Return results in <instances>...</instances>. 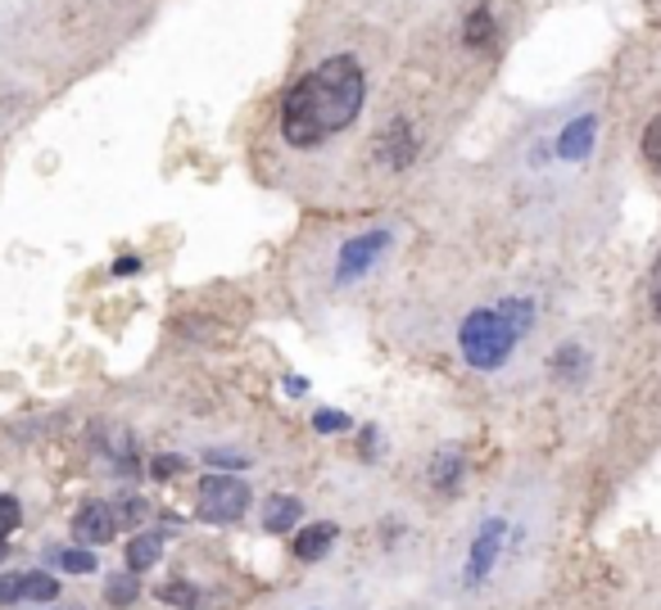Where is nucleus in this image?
I'll return each instance as SVG.
<instances>
[{"label": "nucleus", "mask_w": 661, "mask_h": 610, "mask_svg": "<svg viewBox=\"0 0 661 610\" xmlns=\"http://www.w3.org/2000/svg\"><path fill=\"white\" fill-rule=\"evenodd\" d=\"M553 498L544 484H503L475 507L449 539L439 565V597L458 610L522 597L548 556Z\"/></svg>", "instance_id": "obj_1"}, {"label": "nucleus", "mask_w": 661, "mask_h": 610, "mask_svg": "<svg viewBox=\"0 0 661 610\" xmlns=\"http://www.w3.org/2000/svg\"><path fill=\"white\" fill-rule=\"evenodd\" d=\"M367 100V68L354 55H330L313 64L281 100V140L313 149L358 123Z\"/></svg>", "instance_id": "obj_2"}, {"label": "nucleus", "mask_w": 661, "mask_h": 610, "mask_svg": "<svg viewBox=\"0 0 661 610\" xmlns=\"http://www.w3.org/2000/svg\"><path fill=\"white\" fill-rule=\"evenodd\" d=\"M539 330V298L526 290H507L498 298L471 303L453 326L458 358L481 371V375H503L522 358L526 339Z\"/></svg>", "instance_id": "obj_3"}, {"label": "nucleus", "mask_w": 661, "mask_h": 610, "mask_svg": "<svg viewBox=\"0 0 661 610\" xmlns=\"http://www.w3.org/2000/svg\"><path fill=\"white\" fill-rule=\"evenodd\" d=\"M394 245H399V231L385 222L336 236L326 249V258H322V267H317V290L322 294H349V290L367 285L390 262Z\"/></svg>", "instance_id": "obj_4"}, {"label": "nucleus", "mask_w": 661, "mask_h": 610, "mask_svg": "<svg viewBox=\"0 0 661 610\" xmlns=\"http://www.w3.org/2000/svg\"><path fill=\"white\" fill-rule=\"evenodd\" d=\"M249 502H254L249 484L236 479V475H227V471L204 475L200 488H195V507H200V516L213 520V524H232V520H240V516L249 511Z\"/></svg>", "instance_id": "obj_5"}, {"label": "nucleus", "mask_w": 661, "mask_h": 610, "mask_svg": "<svg viewBox=\"0 0 661 610\" xmlns=\"http://www.w3.org/2000/svg\"><path fill=\"white\" fill-rule=\"evenodd\" d=\"M413 155H417V136H413V127L403 123V118L385 123L377 132V140H372V159H377L381 172H403V168L413 163Z\"/></svg>", "instance_id": "obj_6"}, {"label": "nucleus", "mask_w": 661, "mask_h": 610, "mask_svg": "<svg viewBox=\"0 0 661 610\" xmlns=\"http://www.w3.org/2000/svg\"><path fill=\"white\" fill-rule=\"evenodd\" d=\"M119 524L123 520L109 502H82L78 511H72V539L87 543V547H104V543H114Z\"/></svg>", "instance_id": "obj_7"}, {"label": "nucleus", "mask_w": 661, "mask_h": 610, "mask_svg": "<svg viewBox=\"0 0 661 610\" xmlns=\"http://www.w3.org/2000/svg\"><path fill=\"white\" fill-rule=\"evenodd\" d=\"M426 479H430V488L439 493V498H453V493L462 488V479H467V456H462V448L458 443H445L435 456H430V466H426Z\"/></svg>", "instance_id": "obj_8"}, {"label": "nucleus", "mask_w": 661, "mask_h": 610, "mask_svg": "<svg viewBox=\"0 0 661 610\" xmlns=\"http://www.w3.org/2000/svg\"><path fill=\"white\" fill-rule=\"evenodd\" d=\"M336 539H340V529L330 524V520L304 524V529H295V543H290V556H295V561H322L330 547H336Z\"/></svg>", "instance_id": "obj_9"}, {"label": "nucleus", "mask_w": 661, "mask_h": 610, "mask_svg": "<svg viewBox=\"0 0 661 610\" xmlns=\"http://www.w3.org/2000/svg\"><path fill=\"white\" fill-rule=\"evenodd\" d=\"M300 520H304V502L290 498V493H272V498L259 507V524L268 533H295Z\"/></svg>", "instance_id": "obj_10"}, {"label": "nucleus", "mask_w": 661, "mask_h": 610, "mask_svg": "<svg viewBox=\"0 0 661 610\" xmlns=\"http://www.w3.org/2000/svg\"><path fill=\"white\" fill-rule=\"evenodd\" d=\"M462 42H467L471 50H490V46L498 42V19H494L490 5H481V10H471V14H467V23H462Z\"/></svg>", "instance_id": "obj_11"}, {"label": "nucleus", "mask_w": 661, "mask_h": 610, "mask_svg": "<svg viewBox=\"0 0 661 610\" xmlns=\"http://www.w3.org/2000/svg\"><path fill=\"white\" fill-rule=\"evenodd\" d=\"M159 556H164V539L150 533V529H141L136 539L127 543V569H132V575H145L150 565H159Z\"/></svg>", "instance_id": "obj_12"}, {"label": "nucleus", "mask_w": 661, "mask_h": 610, "mask_svg": "<svg viewBox=\"0 0 661 610\" xmlns=\"http://www.w3.org/2000/svg\"><path fill=\"white\" fill-rule=\"evenodd\" d=\"M136 579H132V569H127V575H109V584H104V601L109 606H114V610H127L132 601H136Z\"/></svg>", "instance_id": "obj_13"}, {"label": "nucleus", "mask_w": 661, "mask_h": 610, "mask_svg": "<svg viewBox=\"0 0 661 610\" xmlns=\"http://www.w3.org/2000/svg\"><path fill=\"white\" fill-rule=\"evenodd\" d=\"M643 159L652 172H661V113L643 127Z\"/></svg>", "instance_id": "obj_14"}, {"label": "nucleus", "mask_w": 661, "mask_h": 610, "mask_svg": "<svg viewBox=\"0 0 661 610\" xmlns=\"http://www.w3.org/2000/svg\"><path fill=\"white\" fill-rule=\"evenodd\" d=\"M285 610H349L340 597H330V592H304V597H295Z\"/></svg>", "instance_id": "obj_15"}, {"label": "nucleus", "mask_w": 661, "mask_h": 610, "mask_svg": "<svg viewBox=\"0 0 661 610\" xmlns=\"http://www.w3.org/2000/svg\"><path fill=\"white\" fill-rule=\"evenodd\" d=\"M59 561H64L68 575H91V569H96V552L91 547H68Z\"/></svg>", "instance_id": "obj_16"}, {"label": "nucleus", "mask_w": 661, "mask_h": 610, "mask_svg": "<svg viewBox=\"0 0 661 610\" xmlns=\"http://www.w3.org/2000/svg\"><path fill=\"white\" fill-rule=\"evenodd\" d=\"M23 524V507H19V498H5L0 493V539H10V533Z\"/></svg>", "instance_id": "obj_17"}, {"label": "nucleus", "mask_w": 661, "mask_h": 610, "mask_svg": "<svg viewBox=\"0 0 661 610\" xmlns=\"http://www.w3.org/2000/svg\"><path fill=\"white\" fill-rule=\"evenodd\" d=\"M159 597L172 601V606H181V610H195V601H200V592H195L191 584H164Z\"/></svg>", "instance_id": "obj_18"}, {"label": "nucleus", "mask_w": 661, "mask_h": 610, "mask_svg": "<svg viewBox=\"0 0 661 610\" xmlns=\"http://www.w3.org/2000/svg\"><path fill=\"white\" fill-rule=\"evenodd\" d=\"M181 466H187L181 456H155V462H150V475H155V479H172Z\"/></svg>", "instance_id": "obj_19"}, {"label": "nucleus", "mask_w": 661, "mask_h": 610, "mask_svg": "<svg viewBox=\"0 0 661 610\" xmlns=\"http://www.w3.org/2000/svg\"><path fill=\"white\" fill-rule=\"evenodd\" d=\"M313 426H317V430H349V416H345V411H317Z\"/></svg>", "instance_id": "obj_20"}, {"label": "nucleus", "mask_w": 661, "mask_h": 610, "mask_svg": "<svg viewBox=\"0 0 661 610\" xmlns=\"http://www.w3.org/2000/svg\"><path fill=\"white\" fill-rule=\"evenodd\" d=\"M132 272H141V258H132V253H127V258H119V262H114V276H132Z\"/></svg>", "instance_id": "obj_21"}, {"label": "nucleus", "mask_w": 661, "mask_h": 610, "mask_svg": "<svg viewBox=\"0 0 661 610\" xmlns=\"http://www.w3.org/2000/svg\"><path fill=\"white\" fill-rule=\"evenodd\" d=\"M652 313L661 317V262H657V276H652Z\"/></svg>", "instance_id": "obj_22"}, {"label": "nucleus", "mask_w": 661, "mask_h": 610, "mask_svg": "<svg viewBox=\"0 0 661 610\" xmlns=\"http://www.w3.org/2000/svg\"><path fill=\"white\" fill-rule=\"evenodd\" d=\"M5 552H10V543H5V539H0V556H5Z\"/></svg>", "instance_id": "obj_23"}, {"label": "nucleus", "mask_w": 661, "mask_h": 610, "mask_svg": "<svg viewBox=\"0 0 661 610\" xmlns=\"http://www.w3.org/2000/svg\"><path fill=\"white\" fill-rule=\"evenodd\" d=\"M46 610H72V606H46Z\"/></svg>", "instance_id": "obj_24"}]
</instances>
